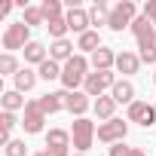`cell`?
<instances>
[{"label": "cell", "mask_w": 156, "mask_h": 156, "mask_svg": "<svg viewBox=\"0 0 156 156\" xmlns=\"http://www.w3.org/2000/svg\"><path fill=\"white\" fill-rule=\"evenodd\" d=\"M92 104H95V101H89V95H86V92H67V95H64V110H67V113H73L76 119L86 116V110H89Z\"/></svg>", "instance_id": "10"}, {"label": "cell", "mask_w": 156, "mask_h": 156, "mask_svg": "<svg viewBox=\"0 0 156 156\" xmlns=\"http://www.w3.org/2000/svg\"><path fill=\"white\" fill-rule=\"evenodd\" d=\"M73 156H86V153H73Z\"/></svg>", "instance_id": "35"}, {"label": "cell", "mask_w": 156, "mask_h": 156, "mask_svg": "<svg viewBox=\"0 0 156 156\" xmlns=\"http://www.w3.org/2000/svg\"><path fill=\"white\" fill-rule=\"evenodd\" d=\"M113 83H116L113 70H92V73L86 76V83H83V92H86L89 98H101L104 89H113Z\"/></svg>", "instance_id": "5"}, {"label": "cell", "mask_w": 156, "mask_h": 156, "mask_svg": "<svg viewBox=\"0 0 156 156\" xmlns=\"http://www.w3.org/2000/svg\"><path fill=\"white\" fill-rule=\"evenodd\" d=\"M92 110H95V116L98 119H113V110H116V101L110 98V95H101V98H95V104H92Z\"/></svg>", "instance_id": "19"}, {"label": "cell", "mask_w": 156, "mask_h": 156, "mask_svg": "<svg viewBox=\"0 0 156 156\" xmlns=\"http://www.w3.org/2000/svg\"><path fill=\"white\" fill-rule=\"evenodd\" d=\"M76 46L70 43V40H52V46H49V58L52 61H58V64H67L76 52H73Z\"/></svg>", "instance_id": "12"}, {"label": "cell", "mask_w": 156, "mask_h": 156, "mask_svg": "<svg viewBox=\"0 0 156 156\" xmlns=\"http://www.w3.org/2000/svg\"><path fill=\"white\" fill-rule=\"evenodd\" d=\"M31 43V28L25 25V22H12V25H6V31H3V49L12 55L16 49H25Z\"/></svg>", "instance_id": "4"}, {"label": "cell", "mask_w": 156, "mask_h": 156, "mask_svg": "<svg viewBox=\"0 0 156 156\" xmlns=\"http://www.w3.org/2000/svg\"><path fill=\"white\" fill-rule=\"evenodd\" d=\"M64 22H67V28H70L73 34H86V31H89V25H92V19H89V9H83V6H73V9H67Z\"/></svg>", "instance_id": "11"}, {"label": "cell", "mask_w": 156, "mask_h": 156, "mask_svg": "<svg viewBox=\"0 0 156 156\" xmlns=\"http://www.w3.org/2000/svg\"><path fill=\"white\" fill-rule=\"evenodd\" d=\"M22 67H19V58L16 55H9V52H3L0 55V76H16Z\"/></svg>", "instance_id": "26"}, {"label": "cell", "mask_w": 156, "mask_h": 156, "mask_svg": "<svg viewBox=\"0 0 156 156\" xmlns=\"http://www.w3.org/2000/svg\"><path fill=\"white\" fill-rule=\"evenodd\" d=\"M89 64H92L95 70H110V67H116V52H113V49H107V46H101L98 52H92Z\"/></svg>", "instance_id": "13"}, {"label": "cell", "mask_w": 156, "mask_h": 156, "mask_svg": "<svg viewBox=\"0 0 156 156\" xmlns=\"http://www.w3.org/2000/svg\"><path fill=\"white\" fill-rule=\"evenodd\" d=\"M89 58L86 55H80L76 52L67 64H61V86H64V92H76V86H83L86 83V76H89Z\"/></svg>", "instance_id": "1"}, {"label": "cell", "mask_w": 156, "mask_h": 156, "mask_svg": "<svg viewBox=\"0 0 156 156\" xmlns=\"http://www.w3.org/2000/svg\"><path fill=\"white\" fill-rule=\"evenodd\" d=\"M37 76H40L37 70H31V67H22V70L16 73V92H22V95H25V92H31V89L37 86Z\"/></svg>", "instance_id": "18"}, {"label": "cell", "mask_w": 156, "mask_h": 156, "mask_svg": "<svg viewBox=\"0 0 156 156\" xmlns=\"http://www.w3.org/2000/svg\"><path fill=\"white\" fill-rule=\"evenodd\" d=\"M138 67H141V58L135 52H129V49L116 52V70L119 73H138Z\"/></svg>", "instance_id": "17"}, {"label": "cell", "mask_w": 156, "mask_h": 156, "mask_svg": "<svg viewBox=\"0 0 156 156\" xmlns=\"http://www.w3.org/2000/svg\"><path fill=\"white\" fill-rule=\"evenodd\" d=\"M153 83H156V73H153Z\"/></svg>", "instance_id": "36"}, {"label": "cell", "mask_w": 156, "mask_h": 156, "mask_svg": "<svg viewBox=\"0 0 156 156\" xmlns=\"http://www.w3.org/2000/svg\"><path fill=\"white\" fill-rule=\"evenodd\" d=\"M49 55H46V46L43 43H37V40H31L28 46H25V61L28 64H43Z\"/></svg>", "instance_id": "23"}, {"label": "cell", "mask_w": 156, "mask_h": 156, "mask_svg": "<svg viewBox=\"0 0 156 156\" xmlns=\"http://www.w3.org/2000/svg\"><path fill=\"white\" fill-rule=\"evenodd\" d=\"M138 58H141L144 64H156V46H144V49L138 52Z\"/></svg>", "instance_id": "31"}, {"label": "cell", "mask_w": 156, "mask_h": 156, "mask_svg": "<svg viewBox=\"0 0 156 156\" xmlns=\"http://www.w3.org/2000/svg\"><path fill=\"white\" fill-rule=\"evenodd\" d=\"M70 144H73V138H70L67 129H49L46 132V147H52V150H70Z\"/></svg>", "instance_id": "15"}, {"label": "cell", "mask_w": 156, "mask_h": 156, "mask_svg": "<svg viewBox=\"0 0 156 156\" xmlns=\"http://www.w3.org/2000/svg\"><path fill=\"white\" fill-rule=\"evenodd\" d=\"M126 135H129V122H122V119H107V122H101L98 126V132H95V138L101 141V144H122L126 141Z\"/></svg>", "instance_id": "6"}, {"label": "cell", "mask_w": 156, "mask_h": 156, "mask_svg": "<svg viewBox=\"0 0 156 156\" xmlns=\"http://www.w3.org/2000/svg\"><path fill=\"white\" fill-rule=\"evenodd\" d=\"M40 9H43V16H46V25H49V22H55V19H64V16H67L61 0H43Z\"/></svg>", "instance_id": "24"}, {"label": "cell", "mask_w": 156, "mask_h": 156, "mask_svg": "<svg viewBox=\"0 0 156 156\" xmlns=\"http://www.w3.org/2000/svg\"><path fill=\"white\" fill-rule=\"evenodd\" d=\"M132 34H135V40H138V49H144V46H156V25L141 12L135 22H132V28H129Z\"/></svg>", "instance_id": "7"}, {"label": "cell", "mask_w": 156, "mask_h": 156, "mask_svg": "<svg viewBox=\"0 0 156 156\" xmlns=\"http://www.w3.org/2000/svg\"><path fill=\"white\" fill-rule=\"evenodd\" d=\"M110 98H113L116 104H135V86H132L129 80H116L113 89H110Z\"/></svg>", "instance_id": "14"}, {"label": "cell", "mask_w": 156, "mask_h": 156, "mask_svg": "<svg viewBox=\"0 0 156 156\" xmlns=\"http://www.w3.org/2000/svg\"><path fill=\"white\" fill-rule=\"evenodd\" d=\"M129 122H138V126H144V129L156 126V104H147V101L129 104Z\"/></svg>", "instance_id": "8"}, {"label": "cell", "mask_w": 156, "mask_h": 156, "mask_svg": "<svg viewBox=\"0 0 156 156\" xmlns=\"http://www.w3.org/2000/svg\"><path fill=\"white\" fill-rule=\"evenodd\" d=\"M34 156H49V153H46V150H40V153H34Z\"/></svg>", "instance_id": "34"}, {"label": "cell", "mask_w": 156, "mask_h": 156, "mask_svg": "<svg viewBox=\"0 0 156 156\" xmlns=\"http://www.w3.org/2000/svg\"><path fill=\"white\" fill-rule=\"evenodd\" d=\"M37 73H40V80H46V83H49V80H61V64L52 61V58H46V61L40 64Z\"/></svg>", "instance_id": "25"}, {"label": "cell", "mask_w": 156, "mask_h": 156, "mask_svg": "<svg viewBox=\"0 0 156 156\" xmlns=\"http://www.w3.org/2000/svg\"><path fill=\"white\" fill-rule=\"evenodd\" d=\"M12 12V3H9V0H6V3H0V16H9Z\"/></svg>", "instance_id": "33"}, {"label": "cell", "mask_w": 156, "mask_h": 156, "mask_svg": "<svg viewBox=\"0 0 156 156\" xmlns=\"http://www.w3.org/2000/svg\"><path fill=\"white\" fill-rule=\"evenodd\" d=\"M43 122H46V113H43L40 101H28L25 104V119H22L25 132L28 135H37V132H43Z\"/></svg>", "instance_id": "9"}, {"label": "cell", "mask_w": 156, "mask_h": 156, "mask_svg": "<svg viewBox=\"0 0 156 156\" xmlns=\"http://www.w3.org/2000/svg\"><path fill=\"white\" fill-rule=\"evenodd\" d=\"M76 49H83V52H98L101 49V34L98 31H86L76 37Z\"/></svg>", "instance_id": "22"}, {"label": "cell", "mask_w": 156, "mask_h": 156, "mask_svg": "<svg viewBox=\"0 0 156 156\" xmlns=\"http://www.w3.org/2000/svg\"><path fill=\"white\" fill-rule=\"evenodd\" d=\"M95 122L92 119H86V116H80V119H73V126H70V138H73V147H76V153H86L89 147H92V141H95Z\"/></svg>", "instance_id": "3"}, {"label": "cell", "mask_w": 156, "mask_h": 156, "mask_svg": "<svg viewBox=\"0 0 156 156\" xmlns=\"http://www.w3.org/2000/svg\"><path fill=\"white\" fill-rule=\"evenodd\" d=\"M144 16L156 25V0H147V3H144Z\"/></svg>", "instance_id": "32"}, {"label": "cell", "mask_w": 156, "mask_h": 156, "mask_svg": "<svg viewBox=\"0 0 156 156\" xmlns=\"http://www.w3.org/2000/svg\"><path fill=\"white\" fill-rule=\"evenodd\" d=\"M0 104H3V110L6 113H16V110H25V98H22V92H16V89H9V92H3L0 95Z\"/></svg>", "instance_id": "21"}, {"label": "cell", "mask_w": 156, "mask_h": 156, "mask_svg": "<svg viewBox=\"0 0 156 156\" xmlns=\"http://www.w3.org/2000/svg\"><path fill=\"white\" fill-rule=\"evenodd\" d=\"M28 28H34V25H46V16H43V9L40 6H25V19H22Z\"/></svg>", "instance_id": "27"}, {"label": "cell", "mask_w": 156, "mask_h": 156, "mask_svg": "<svg viewBox=\"0 0 156 156\" xmlns=\"http://www.w3.org/2000/svg\"><path fill=\"white\" fill-rule=\"evenodd\" d=\"M64 95H67L64 89H61V92H46V95H43V98H37V101H40L43 113L49 116V113H58V110H64Z\"/></svg>", "instance_id": "16"}, {"label": "cell", "mask_w": 156, "mask_h": 156, "mask_svg": "<svg viewBox=\"0 0 156 156\" xmlns=\"http://www.w3.org/2000/svg\"><path fill=\"white\" fill-rule=\"evenodd\" d=\"M25 153H28L25 141H9V144H6V150H3V156H25Z\"/></svg>", "instance_id": "30"}, {"label": "cell", "mask_w": 156, "mask_h": 156, "mask_svg": "<svg viewBox=\"0 0 156 156\" xmlns=\"http://www.w3.org/2000/svg\"><path fill=\"white\" fill-rule=\"evenodd\" d=\"M110 156H147L141 147H126V144H113L110 147Z\"/></svg>", "instance_id": "29"}, {"label": "cell", "mask_w": 156, "mask_h": 156, "mask_svg": "<svg viewBox=\"0 0 156 156\" xmlns=\"http://www.w3.org/2000/svg\"><path fill=\"white\" fill-rule=\"evenodd\" d=\"M46 31H49V37H52V40H67L64 34H67L70 28H67V22H64V19H55V22H49V25H46Z\"/></svg>", "instance_id": "28"}, {"label": "cell", "mask_w": 156, "mask_h": 156, "mask_svg": "<svg viewBox=\"0 0 156 156\" xmlns=\"http://www.w3.org/2000/svg\"><path fill=\"white\" fill-rule=\"evenodd\" d=\"M89 19H92L95 28H98V25H107V19H110V3H107V0H95V3L89 6Z\"/></svg>", "instance_id": "20"}, {"label": "cell", "mask_w": 156, "mask_h": 156, "mask_svg": "<svg viewBox=\"0 0 156 156\" xmlns=\"http://www.w3.org/2000/svg\"><path fill=\"white\" fill-rule=\"evenodd\" d=\"M138 19V6L132 0H119V3L110 6V19H107V28L110 31H122V28H132V22Z\"/></svg>", "instance_id": "2"}]
</instances>
